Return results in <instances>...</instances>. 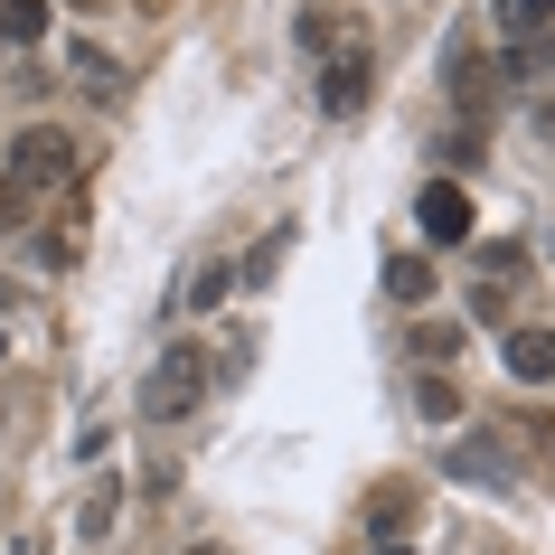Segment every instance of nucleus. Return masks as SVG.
<instances>
[{"label": "nucleus", "mask_w": 555, "mask_h": 555, "mask_svg": "<svg viewBox=\"0 0 555 555\" xmlns=\"http://www.w3.org/2000/svg\"><path fill=\"white\" fill-rule=\"evenodd\" d=\"M386 301H434V255H396L386 263Z\"/></svg>", "instance_id": "1a4fd4ad"}, {"label": "nucleus", "mask_w": 555, "mask_h": 555, "mask_svg": "<svg viewBox=\"0 0 555 555\" xmlns=\"http://www.w3.org/2000/svg\"><path fill=\"white\" fill-rule=\"evenodd\" d=\"M508 377H555V330H508Z\"/></svg>", "instance_id": "0eeeda50"}, {"label": "nucleus", "mask_w": 555, "mask_h": 555, "mask_svg": "<svg viewBox=\"0 0 555 555\" xmlns=\"http://www.w3.org/2000/svg\"><path fill=\"white\" fill-rule=\"evenodd\" d=\"M480 273H490V283H518V273H527V245H480Z\"/></svg>", "instance_id": "2eb2a0df"}, {"label": "nucleus", "mask_w": 555, "mask_h": 555, "mask_svg": "<svg viewBox=\"0 0 555 555\" xmlns=\"http://www.w3.org/2000/svg\"><path fill=\"white\" fill-rule=\"evenodd\" d=\"M10 179H20V189H66V179H76V142H66L57 122H29V132H20V142H10Z\"/></svg>", "instance_id": "f03ea898"}, {"label": "nucleus", "mask_w": 555, "mask_h": 555, "mask_svg": "<svg viewBox=\"0 0 555 555\" xmlns=\"http://www.w3.org/2000/svg\"><path fill=\"white\" fill-rule=\"evenodd\" d=\"M358 104H367V48H339V57L321 66V114H330V122H349Z\"/></svg>", "instance_id": "20e7f679"}, {"label": "nucleus", "mask_w": 555, "mask_h": 555, "mask_svg": "<svg viewBox=\"0 0 555 555\" xmlns=\"http://www.w3.org/2000/svg\"><path fill=\"white\" fill-rule=\"evenodd\" d=\"M490 10H499V29H508V38H546L555 29V0H490Z\"/></svg>", "instance_id": "9b49d317"}, {"label": "nucleus", "mask_w": 555, "mask_h": 555, "mask_svg": "<svg viewBox=\"0 0 555 555\" xmlns=\"http://www.w3.org/2000/svg\"><path fill=\"white\" fill-rule=\"evenodd\" d=\"M0 358H10V330H0Z\"/></svg>", "instance_id": "f3484780"}, {"label": "nucleus", "mask_w": 555, "mask_h": 555, "mask_svg": "<svg viewBox=\"0 0 555 555\" xmlns=\"http://www.w3.org/2000/svg\"><path fill=\"white\" fill-rule=\"evenodd\" d=\"M452 480H470V490H508V462H499V442L490 434H470V442H452Z\"/></svg>", "instance_id": "39448f33"}, {"label": "nucleus", "mask_w": 555, "mask_h": 555, "mask_svg": "<svg viewBox=\"0 0 555 555\" xmlns=\"http://www.w3.org/2000/svg\"><path fill=\"white\" fill-rule=\"evenodd\" d=\"M301 57H339V20H321V10H301Z\"/></svg>", "instance_id": "ddd939ff"}, {"label": "nucleus", "mask_w": 555, "mask_h": 555, "mask_svg": "<svg viewBox=\"0 0 555 555\" xmlns=\"http://www.w3.org/2000/svg\"><path fill=\"white\" fill-rule=\"evenodd\" d=\"M227 263H198V273H189V311H217V301H227Z\"/></svg>", "instance_id": "4468645a"}, {"label": "nucleus", "mask_w": 555, "mask_h": 555, "mask_svg": "<svg viewBox=\"0 0 555 555\" xmlns=\"http://www.w3.org/2000/svg\"><path fill=\"white\" fill-rule=\"evenodd\" d=\"M198 396H207V349L179 339V349H160V367L142 377V424H179Z\"/></svg>", "instance_id": "f257e3e1"}, {"label": "nucleus", "mask_w": 555, "mask_h": 555, "mask_svg": "<svg viewBox=\"0 0 555 555\" xmlns=\"http://www.w3.org/2000/svg\"><path fill=\"white\" fill-rule=\"evenodd\" d=\"M0 38L10 48H38L48 38V0H0Z\"/></svg>", "instance_id": "9d476101"}, {"label": "nucleus", "mask_w": 555, "mask_h": 555, "mask_svg": "<svg viewBox=\"0 0 555 555\" xmlns=\"http://www.w3.org/2000/svg\"><path fill=\"white\" fill-rule=\"evenodd\" d=\"M66 66H76V86H86L94 104H122V66L104 57V48H94V38H76V48H66Z\"/></svg>", "instance_id": "423d86ee"}, {"label": "nucleus", "mask_w": 555, "mask_h": 555, "mask_svg": "<svg viewBox=\"0 0 555 555\" xmlns=\"http://www.w3.org/2000/svg\"><path fill=\"white\" fill-rule=\"evenodd\" d=\"M114 518H122V480H94V490H86V518H76V537H86V546H104V537H114Z\"/></svg>", "instance_id": "6e6552de"}, {"label": "nucleus", "mask_w": 555, "mask_h": 555, "mask_svg": "<svg viewBox=\"0 0 555 555\" xmlns=\"http://www.w3.org/2000/svg\"><path fill=\"white\" fill-rule=\"evenodd\" d=\"M20 217H29V189H20V179H10V170H0V235H10V227H20Z\"/></svg>", "instance_id": "dca6fc26"}, {"label": "nucleus", "mask_w": 555, "mask_h": 555, "mask_svg": "<svg viewBox=\"0 0 555 555\" xmlns=\"http://www.w3.org/2000/svg\"><path fill=\"white\" fill-rule=\"evenodd\" d=\"M414 227L434 235V245H462V235H470V198H462V179H424V198H414Z\"/></svg>", "instance_id": "7ed1b4c3"}, {"label": "nucleus", "mask_w": 555, "mask_h": 555, "mask_svg": "<svg viewBox=\"0 0 555 555\" xmlns=\"http://www.w3.org/2000/svg\"><path fill=\"white\" fill-rule=\"evenodd\" d=\"M189 555H217V546H189Z\"/></svg>", "instance_id": "a211bd4d"}, {"label": "nucleus", "mask_w": 555, "mask_h": 555, "mask_svg": "<svg viewBox=\"0 0 555 555\" xmlns=\"http://www.w3.org/2000/svg\"><path fill=\"white\" fill-rule=\"evenodd\" d=\"M414 414H424V424H462V396H452L442 377H424L414 386Z\"/></svg>", "instance_id": "f8f14e48"}, {"label": "nucleus", "mask_w": 555, "mask_h": 555, "mask_svg": "<svg viewBox=\"0 0 555 555\" xmlns=\"http://www.w3.org/2000/svg\"><path fill=\"white\" fill-rule=\"evenodd\" d=\"M377 555H405V546H377Z\"/></svg>", "instance_id": "6ab92c4d"}]
</instances>
